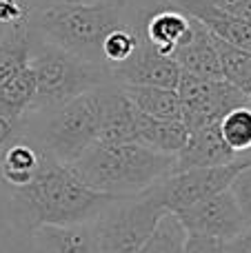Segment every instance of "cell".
I'll list each match as a JSON object with an SVG mask.
<instances>
[{
    "instance_id": "obj_1",
    "label": "cell",
    "mask_w": 251,
    "mask_h": 253,
    "mask_svg": "<svg viewBox=\"0 0 251 253\" xmlns=\"http://www.w3.org/2000/svg\"><path fill=\"white\" fill-rule=\"evenodd\" d=\"M116 196L87 189L69 165H60L42 153L34 180L25 187L0 182L2 220L16 231L34 233L40 227H74L93 222Z\"/></svg>"
},
{
    "instance_id": "obj_2",
    "label": "cell",
    "mask_w": 251,
    "mask_h": 253,
    "mask_svg": "<svg viewBox=\"0 0 251 253\" xmlns=\"http://www.w3.org/2000/svg\"><path fill=\"white\" fill-rule=\"evenodd\" d=\"M136 18L129 16L127 4L116 0H60L31 13L27 27L38 38L83 60L105 65V38L111 31L133 25Z\"/></svg>"
},
{
    "instance_id": "obj_3",
    "label": "cell",
    "mask_w": 251,
    "mask_h": 253,
    "mask_svg": "<svg viewBox=\"0 0 251 253\" xmlns=\"http://www.w3.org/2000/svg\"><path fill=\"white\" fill-rule=\"evenodd\" d=\"M69 169L91 191L127 198L145 193L171 175L176 169V156L154 151L140 142H96L69 165Z\"/></svg>"
},
{
    "instance_id": "obj_4",
    "label": "cell",
    "mask_w": 251,
    "mask_h": 253,
    "mask_svg": "<svg viewBox=\"0 0 251 253\" xmlns=\"http://www.w3.org/2000/svg\"><path fill=\"white\" fill-rule=\"evenodd\" d=\"M22 135L60 165H74L98 140V89L65 105L27 114Z\"/></svg>"
},
{
    "instance_id": "obj_5",
    "label": "cell",
    "mask_w": 251,
    "mask_h": 253,
    "mask_svg": "<svg viewBox=\"0 0 251 253\" xmlns=\"http://www.w3.org/2000/svg\"><path fill=\"white\" fill-rule=\"evenodd\" d=\"M29 67L36 80V98L31 111H44L65 105L87 91L111 83L109 69L89 62L29 31Z\"/></svg>"
},
{
    "instance_id": "obj_6",
    "label": "cell",
    "mask_w": 251,
    "mask_h": 253,
    "mask_svg": "<svg viewBox=\"0 0 251 253\" xmlns=\"http://www.w3.org/2000/svg\"><path fill=\"white\" fill-rule=\"evenodd\" d=\"M163 215L149 191L116 198L91 222L96 253H140Z\"/></svg>"
},
{
    "instance_id": "obj_7",
    "label": "cell",
    "mask_w": 251,
    "mask_h": 253,
    "mask_svg": "<svg viewBox=\"0 0 251 253\" xmlns=\"http://www.w3.org/2000/svg\"><path fill=\"white\" fill-rule=\"evenodd\" d=\"M245 167L243 160H236L231 165L222 167H205V169H187L178 173L167 175L154 184L147 191L151 193L156 202L163 207L165 213H178L196 202L211 198L216 193L229 189L231 180L236 178L240 169Z\"/></svg>"
},
{
    "instance_id": "obj_8",
    "label": "cell",
    "mask_w": 251,
    "mask_h": 253,
    "mask_svg": "<svg viewBox=\"0 0 251 253\" xmlns=\"http://www.w3.org/2000/svg\"><path fill=\"white\" fill-rule=\"evenodd\" d=\"M138 47L125 62L109 67L111 83L116 84H140V87H160L176 89L180 80V67L171 56H163L156 51L140 31V16H138Z\"/></svg>"
},
{
    "instance_id": "obj_9",
    "label": "cell",
    "mask_w": 251,
    "mask_h": 253,
    "mask_svg": "<svg viewBox=\"0 0 251 253\" xmlns=\"http://www.w3.org/2000/svg\"><path fill=\"white\" fill-rule=\"evenodd\" d=\"M176 215L182 222V227L187 229V233H200V236L218 238V240H231L247 229V222H245L229 189L211 198H205V200L178 211Z\"/></svg>"
},
{
    "instance_id": "obj_10",
    "label": "cell",
    "mask_w": 251,
    "mask_h": 253,
    "mask_svg": "<svg viewBox=\"0 0 251 253\" xmlns=\"http://www.w3.org/2000/svg\"><path fill=\"white\" fill-rule=\"evenodd\" d=\"M100 144L136 142V107L120 84L98 87V140Z\"/></svg>"
},
{
    "instance_id": "obj_11",
    "label": "cell",
    "mask_w": 251,
    "mask_h": 253,
    "mask_svg": "<svg viewBox=\"0 0 251 253\" xmlns=\"http://www.w3.org/2000/svg\"><path fill=\"white\" fill-rule=\"evenodd\" d=\"M167 4L198 20L213 38L251 53V22L218 9L211 0H167Z\"/></svg>"
},
{
    "instance_id": "obj_12",
    "label": "cell",
    "mask_w": 251,
    "mask_h": 253,
    "mask_svg": "<svg viewBox=\"0 0 251 253\" xmlns=\"http://www.w3.org/2000/svg\"><path fill=\"white\" fill-rule=\"evenodd\" d=\"M171 58L185 74H191L196 78H205V80H222L220 60H218V51L216 44H213V36L194 18H191L189 34L171 51Z\"/></svg>"
},
{
    "instance_id": "obj_13",
    "label": "cell",
    "mask_w": 251,
    "mask_h": 253,
    "mask_svg": "<svg viewBox=\"0 0 251 253\" xmlns=\"http://www.w3.org/2000/svg\"><path fill=\"white\" fill-rule=\"evenodd\" d=\"M218 125L205 126V129H198V131H189L187 144L176 156V169H173V173L187 171V169L222 167V165H231V162L238 160V156L222 140L220 126Z\"/></svg>"
},
{
    "instance_id": "obj_14",
    "label": "cell",
    "mask_w": 251,
    "mask_h": 253,
    "mask_svg": "<svg viewBox=\"0 0 251 253\" xmlns=\"http://www.w3.org/2000/svg\"><path fill=\"white\" fill-rule=\"evenodd\" d=\"M189 27L191 18L171 4L167 9H154L149 13H140L142 36L163 56H171V51L180 44V40L189 34Z\"/></svg>"
},
{
    "instance_id": "obj_15",
    "label": "cell",
    "mask_w": 251,
    "mask_h": 253,
    "mask_svg": "<svg viewBox=\"0 0 251 253\" xmlns=\"http://www.w3.org/2000/svg\"><path fill=\"white\" fill-rule=\"evenodd\" d=\"M187 138L189 131L182 120H160L136 109V142L167 156H178L187 144Z\"/></svg>"
},
{
    "instance_id": "obj_16",
    "label": "cell",
    "mask_w": 251,
    "mask_h": 253,
    "mask_svg": "<svg viewBox=\"0 0 251 253\" xmlns=\"http://www.w3.org/2000/svg\"><path fill=\"white\" fill-rule=\"evenodd\" d=\"M34 236V253H96L91 222L74 227H40Z\"/></svg>"
},
{
    "instance_id": "obj_17",
    "label": "cell",
    "mask_w": 251,
    "mask_h": 253,
    "mask_svg": "<svg viewBox=\"0 0 251 253\" xmlns=\"http://www.w3.org/2000/svg\"><path fill=\"white\" fill-rule=\"evenodd\" d=\"M42 160V151L25 135L4 149L0 158V182L7 187H25L34 180Z\"/></svg>"
},
{
    "instance_id": "obj_18",
    "label": "cell",
    "mask_w": 251,
    "mask_h": 253,
    "mask_svg": "<svg viewBox=\"0 0 251 253\" xmlns=\"http://www.w3.org/2000/svg\"><path fill=\"white\" fill-rule=\"evenodd\" d=\"M120 89L142 114L160 120H182V102L176 89L140 87V84H120Z\"/></svg>"
},
{
    "instance_id": "obj_19",
    "label": "cell",
    "mask_w": 251,
    "mask_h": 253,
    "mask_svg": "<svg viewBox=\"0 0 251 253\" xmlns=\"http://www.w3.org/2000/svg\"><path fill=\"white\" fill-rule=\"evenodd\" d=\"M34 98H36V80L31 67L27 65L16 76H11L7 83L0 84V114L7 116L9 120L20 123L31 111Z\"/></svg>"
},
{
    "instance_id": "obj_20",
    "label": "cell",
    "mask_w": 251,
    "mask_h": 253,
    "mask_svg": "<svg viewBox=\"0 0 251 253\" xmlns=\"http://www.w3.org/2000/svg\"><path fill=\"white\" fill-rule=\"evenodd\" d=\"M218 51V60H220L222 80L234 84L238 91H243L249 98L251 93V53L245 49H238L234 44H227L222 40L213 38Z\"/></svg>"
},
{
    "instance_id": "obj_21",
    "label": "cell",
    "mask_w": 251,
    "mask_h": 253,
    "mask_svg": "<svg viewBox=\"0 0 251 253\" xmlns=\"http://www.w3.org/2000/svg\"><path fill=\"white\" fill-rule=\"evenodd\" d=\"M185 240H187V229L182 227L178 215L165 213L158 220L154 233L145 242L140 253H182Z\"/></svg>"
},
{
    "instance_id": "obj_22",
    "label": "cell",
    "mask_w": 251,
    "mask_h": 253,
    "mask_svg": "<svg viewBox=\"0 0 251 253\" xmlns=\"http://www.w3.org/2000/svg\"><path fill=\"white\" fill-rule=\"evenodd\" d=\"M218 126L222 140L236 156H243L251 149V109L247 105L229 111Z\"/></svg>"
},
{
    "instance_id": "obj_23",
    "label": "cell",
    "mask_w": 251,
    "mask_h": 253,
    "mask_svg": "<svg viewBox=\"0 0 251 253\" xmlns=\"http://www.w3.org/2000/svg\"><path fill=\"white\" fill-rule=\"evenodd\" d=\"M138 16H140V13H138ZM138 40H140V36H138V18L133 25L111 31L105 38V42H102V60H105L107 69L127 60V58L136 51Z\"/></svg>"
},
{
    "instance_id": "obj_24",
    "label": "cell",
    "mask_w": 251,
    "mask_h": 253,
    "mask_svg": "<svg viewBox=\"0 0 251 253\" xmlns=\"http://www.w3.org/2000/svg\"><path fill=\"white\" fill-rule=\"evenodd\" d=\"M229 193L234 196L236 205H238L240 213H243L247 229H249L251 227V165H245L236 173V178L229 184Z\"/></svg>"
},
{
    "instance_id": "obj_25",
    "label": "cell",
    "mask_w": 251,
    "mask_h": 253,
    "mask_svg": "<svg viewBox=\"0 0 251 253\" xmlns=\"http://www.w3.org/2000/svg\"><path fill=\"white\" fill-rule=\"evenodd\" d=\"M182 253H229V251H227V240L200 236V233H187Z\"/></svg>"
},
{
    "instance_id": "obj_26",
    "label": "cell",
    "mask_w": 251,
    "mask_h": 253,
    "mask_svg": "<svg viewBox=\"0 0 251 253\" xmlns=\"http://www.w3.org/2000/svg\"><path fill=\"white\" fill-rule=\"evenodd\" d=\"M18 138H22V123L9 120L7 116L0 114V158H2L4 149L16 142Z\"/></svg>"
},
{
    "instance_id": "obj_27",
    "label": "cell",
    "mask_w": 251,
    "mask_h": 253,
    "mask_svg": "<svg viewBox=\"0 0 251 253\" xmlns=\"http://www.w3.org/2000/svg\"><path fill=\"white\" fill-rule=\"evenodd\" d=\"M211 2L222 11L251 22V0H211Z\"/></svg>"
},
{
    "instance_id": "obj_28",
    "label": "cell",
    "mask_w": 251,
    "mask_h": 253,
    "mask_svg": "<svg viewBox=\"0 0 251 253\" xmlns=\"http://www.w3.org/2000/svg\"><path fill=\"white\" fill-rule=\"evenodd\" d=\"M227 251L229 253H251V227L245 229L240 236L227 240Z\"/></svg>"
},
{
    "instance_id": "obj_29",
    "label": "cell",
    "mask_w": 251,
    "mask_h": 253,
    "mask_svg": "<svg viewBox=\"0 0 251 253\" xmlns=\"http://www.w3.org/2000/svg\"><path fill=\"white\" fill-rule=\"evenodd\" d=\"M7 34H9V27H7V25H2V22H0V42H2V40L7 38Z\"/></svg>"
},
{
    "instance_id": "obj_30",
    "label": "cell",
    "mask_w": 251,
    "mask_h": 253,
    "mask_svg": "<svg viewBox=\"0 0 251 253\" xmlns=\"http://www.w3.org/2000/svg\"><path fill=\"white\" fill-rule=\"evenodd\" d=\"M238 160H243L245 165H251V149H249L247 153H243V156H238Z\"/></svg>"
},
{
    "instance_id": "obj_31",
    "label": "cell",
    "mask_w": 251,
    "mask_h": 253,
    "mask_svg": "<svg viewBox=\"0 0 251 253\" xmlns=\"http://www.w3.org/2000/svg\"><path fill=\"white\" fill-rule=\"evenodd\" d=\"M247 107L251 109V93H249V98H247Z\"/></svg>"
}]
</instances>
